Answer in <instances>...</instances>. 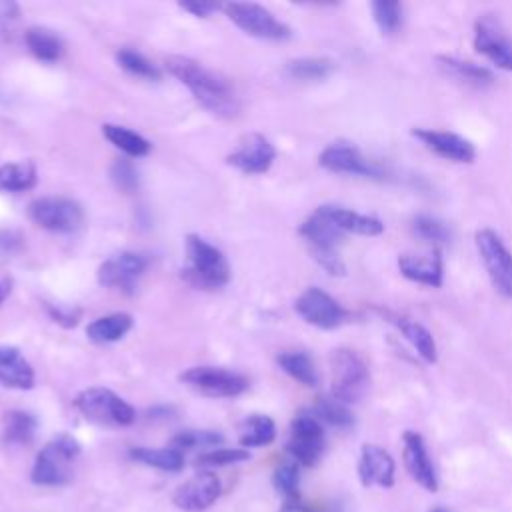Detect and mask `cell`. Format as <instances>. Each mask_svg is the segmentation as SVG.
<instances>
[{
	"instance_id": "19",
	"label": "cell",
	"mask_w": 512,
	"mask_h": 512,
	"mask_svg": "<svg viewBox=\"0 0 512 512\" xmlns=\"http://www.w3.org/2000/svg\"><path fill=\"white\" fill-rule=\"evenodd\" d=\"M474 48L498 68L512 72V38L504 34L492 18H478L474 28Z\"/></svg>"
},
{
	"instance_id": "6",
	"label": "cell",
	"mask_w": 512,
	"mask_h": 512,
	"mask_svg": "<svg viewBox=\"0 0 512 512\" xmlns=\"http://www.w3.org/2000/svg\"><path fill=\"white\" fill-rule=\"evenodd\" d=\"M74 406L86 420L100 426H130L136 420V410L122 396L102 386L82 390L74 398Z\"/></svg>"
},
{
	"instance_id": "15",
	"label": "cell",
	"mask_w": 512,
	"mask_h": 512,
	"mask_svg": "<svg viewBox=\"0 0 512 512\" xmlns=\"http://www.w3.org/2000/svg\"><path fill=\"white\" fill-rule=\"evenodd\" d=\"M276 158L274 144L258 132L246 134L234 152L226 156V162L244 174H264L270 170Z\"/></svg>"
},
{
	"instance_id": "12",
	"label": "cell",
	"mask_w": 512,
	"mask_h": 512,
	"mask_svg": "<svg viewBox=\"0 0 512 512\" xmlns=\"http://www.w3.org/2000/svg\"><path fill=\"white\" fill-rule=\"evenodd\" d=\"M294 310L304 322L320 330H334L340 324H344L348 316L342 304L318 286H310L304 292H300V296L294 302Z\"/></svg>"
},
{
	"instance_id": "34",
	"label": "cell",
	"mask_w": 512,
	"mask_h": 512,
	"mask_svg": "<svg viewBox=\"0 0 512 512\" xmlns=\"http://www.w3.org/2000/svg\"><path fill=\"white\" fill-rule=\"evenodd\" d=\"M38 422L30 412L24 410H12L6 414L4 422V442L24 446L34 440Z\"/></svg>"
},
{
	"instance_id": "46",
	"label": "cell",
	"mask_w": 512,
	"mask_h": 512,
	"mask_svg": "<svg viewBox=\"0 0 512 512\" xmlns=\"http://www.w3.org/2000/svg\"><path fill=\"white\" fill-rule=\"evenodd\" d=\"M10 292H12V278L0 276V306H2L4 300L10 296Z\"/></svg>"
},
{
	"instance_id": "37",
	"label": "cell",
	"mask_w": 512,
	"mask_h": 512,
	"mask_svg": "<svg viewBox=\"0 0 512 512\" xmlns=\"http://www.w3.org/2000/svg\"><path fill=\"white\" fill-rule=\"evenodd\" d=\"M116 62L122 70H126L132 76L146 78V80H158L160 78V70L144 54H140L132 48H120L116 52Z\"/></svg>"
},
{
	"instance_id": "26",
	"label": "cell",
	"mask_w": 512,
	"mask_h": 512,
	"mask_svg": "<svg viewBox=\"0 0 512 512\" xmlns=\"http://www.w3.org/2000/svg\"><path fill=\"white\" fill-rule=\"evenodd\" d=\"M134 324V318L126 312H114L92 320L86 326V336L96 344H110L124 338Z\"/></svg>"
},
{
	"instance_id": "44",
	"label": "cell",
	"mask_w": 512,
	"mask_h": 512,
	"mask_svg": "<svg viewBox=\"0 0 512 512\" xmlns=\"http://www.w3.org/2000/svg\"><path fill=\"white\" fill-rule=\"evenodd\" d=\"M182 10L190 12L196 18H208L212 12L220 10L222 6L218 2H200V0H192V2H180L178 4Z\"/></svg>"
},
{
	"instance_id": "8",
	"label": "cell",
	"mask_w": 512,
	"mask_h": 512,
	"mask_svg": "<svg viewBox=\"0 0 512 512\" xmlns=\"http://www.w3.org/2000/svg\"><path fill=\"white\" fill-rule=\"evenodd\" d=\"M474 242L496 292L512 298V252L500 234L492 228H482L474 234Z\"/></svg>"
},
{
	"instance_id": "30",
	"label": "cell",
	"mask_w": 512,
	"mask_h": 512,
	"mask_svg": "<svg viewBox=\"0 0 512 512\" xmlns=\"http://www.w3.org/2000/svg\"><path fill=\"white\" fill-rule=\"evenodd\" d=\"M278 366L296 382H300L302 386H316L318 384V370L314 366V360L302 352V350H290V352H282L276 358Z\"/></svg>"
},
{
	"instance_id": "13",
	"label": "cell",
	"mask_w": 512,
	"mask_h": 512,
	"mask_svg": "<svg viewBox=\"0 0 512 512\" xmlns=\"http://www.w3.org/2000/svg\"><path fill=\"white\" fill-rule=\"evenodd\" d=\"M318 164L334 174H350L370 180H382L384 172L372 160H368L354 144L350 142H332L328 144L320 156Z\"/></svg>"
},
{
	"instance_id": "47",
	"label": "cell",
	"mask_w": 512,
	"mask_h": 512,
	"mask_svg": "<svg viewBox=\"0 0 512 512\" xmlns=\"http://www.w3.org/2000/svg\"><path fill=\"white\" fill-rule=\"evenodd\" d=\"M428 512H452V510H448V508H444V506H432Z\"/></svg>"
},
{
	"instance_id": "2",
	"label": "cell",
	"mask_w": 512,
	"mask_h": 512,
	"mask_svg": "<svg viewBox=\"0 0 512 512\" xmlns=\"http://www.w3.org/2000/svg\"><path fill=\"white\" fill-rule=\"evenodd\" d=\"M186 262L182 276L198 288L216 290L226 286L230 280V264L222 250L198 234L186 236Z\"/></svg>"
},
{
	"instance_id": "36",
	"label": "cell",
	"mask_w": 512,
	"mask_h": 512,
	"mask_svg": "<svg viewBox=\"0 0 512 512\" xmlns=\"http://www.w3.org/2000/svg\"><path fill=\"white\" fill-rule=\"evenodd\" d=\"M272 484L276 492L286 498V502L300 500V464L292 458L278 464L272 476Z\"/></svg>"
},
{
	"instance_id": "4",
	"label": "cell",
	"mask_w": 512,
	"mask_h": 512,
	"mask_svg": "<svg viewBox=\"0 0 512 512\" xmlns=\"http://www.w3.org/2000/svg\"><path fill=\"white\" fill-rule=\"evenodd\" d=\"M80 456V444L68 434H58L42 446L32 466V482L40 486H64Z\"/></svg>"
},
{
	"instance_id": "3",
	"label": "cell",
	"mask_w": 512,
	"mask_h": 512,
	"mask_svg": "<svg viewBox=\"0 0 512 512\" xmlns=\"http://www.w3.org/2000/svg\"><path fill=\"white\" fill-rule=\"evenodd\" d=\"M300 236L310 244L314 260L330 274V276H344L346 266L340 258L338 244L342 242L344 232L328 218L322 206H318L302 224Z\"/></svg>"
},
{
	"instance_id": "20",
	"label": "cell",
	"mask_w": 512,
	"mask_h": 512,
	"mask_svg": "<svg viewBox=\"0 0 512 512\" xmlns=\"http://www.w3.org/2000/svg\"><path fill=\"white\" fill-rule=\"evenodd\" d=\"M412 136L418 138L428 150H432L434 154L452 160V162H460V164H470L476 158V148L474 144L456 134V132H446V130H432V128H414Z\"/></svg>"
},
{
	"instance_id": "11",
	"label": "cell",
	"mask_w": 512,
	"mask_h": 512,
	"mask_svg": "<svg viewBox=\"0 0 512 512\" xmlns=\"http://www.w3.org/2000/svg\"><path fill=\"white\" fill-rule=\"evenodd\" d=\"M286 450L300 466H316L324 452V426L314 412H298L290 424Z\"/></svg>"
},
{
	"instance_id": "35",
	"label": "cell",
	"mask_w": 512,
	"mask_h": 512,
	"mask_svg": "<svg viewBox=\"0 0 512 512\" xmlns=\"http://www.w3.org/2000/svg\"><path fill=\"white\" fill-rule=\"evenodd\" d=\"M334 62L330 58H296L286 64V74L296 80H324L332 74Z\"/></svg>"
},
{
	"instance_id": "18",
	"label": "cell",
	"mask_w": 512,
	"mask_h": 512,
	"mask_svg": "<svg viewBox=\"0 0 512 512\" xmlns=\"http://www.w3.org/2000/svg\"><path fill=\"white\" fill-rule=\"evenodd\" d=\"M398 270L404 278L422 286L440 288L444 282V260L436 246L426 252H402L398 256Z\"/></svg>"
},
{
	"instance_id": "22",
	"label": "cell",
	"mask_w": 512,
	"mask_h": 512,
	"mask_svg": "<svg viewBox=\"0 0 512 512\" xmlns=\"http://www.w3.org/2000/svg\"><path fill=\"white\" fill-rule=\"evenodd\" d=\"M0 384L14 390H30L36 384L34 368L16 346H0Z\"/></svg>"
},
{
	"instance_id": "31",
	"label": "cell",
	"mask_w": 512,
	"mask_h": 512,
	"mask_svg": "<svg viewBox=\"0 0 512 512\" xmlns=\"http://www.w3.org/2000/svg\"><path fill=\"white\" fill-rule=\"evenodd\" d=\"M276 438V424L266 414H252L240 424L238 442L244 448H258L266 446Z\"/></svg>"
},
{
	"instance_id": "27",
	"label": "cell",
	"mask_w": 512,
	"mask_h": 512,
	"mask_svg": "<svg viewBox=\"0 0 512 512\" xmlns=\"http://www.w3.org/2000/svg\"><path fill=\"white\" fill-rule=\"evenodd\" d=\"M38 182L36 164L30 160L0 164V192H26Z\"/></svg>"
},
{
	"instance_id": "43",
	"label": "cell",
	"mask_w": 512,
	"mask_h": 512,
	"mask_svg": "<svg viewBox=\"0 0 512 512\" xmlns=\"http://www.w3.org/2000/svg\"><path fill=\"white\" fill-rule=\"evenodd\" d=\"M48 308V314L54 322L70 328V326H76V322L80 320V310L78 308H62V306H46Z\"/></svg>"
},
{
	"instance_id": "23",
	"label": "cell",
	"mask_w": 512,
	"mask_h": 512,
	"mask_svg": "<svg viewBox=\"0 0 512 512\" xmlns=\"http://www.w3.org/2000/svg\"><path fill=\"white\" fill-rule=\"evenodd\" d=\"M322 208L328 214V218L338 226V230H342L344 234L350 232V234H360V236H378L384 232V224L376 216L360 214L350 208L334 206V204H324Z\"/></svg>"
},
{
	"instance_id": "17",
	"label": "cell",
	"mask_w": 512,
	"mask_h": 512,
	"mask_svg": "<svg viewBox=\"0 0 512 512\" xmlns=\"http://www.w3.org/2000/svg\"><path fill=\"white\" fill-rule=\"evenodd\" d=\"M220 496V480L210 470H200L184 484H180L172 496L176 508L186 512H200L210 508Z\"/></svg>"
},
{
	"instance_id": "39",
	"label": "cell",
	"mask_w": 512,
	"mask_h": 512,
	"mask_svg": "<svg viewBox=\"0 0 512 512\" xmlns=\"http://www.w3.org/2000/svg\"><path fill=\"white\" fill-rule=\"evenodd\" d=\"M224 440L220 432L214 430H184L178 432L172 440L174 448L182 452V448H206V446H216Z\"/></svg>"
},
{
	"instance_id": "5",
	"label": "cell",
	"mask_w": 512,
	"mask_h": 512,
	"mask_svg": "<svg viewBox=\"0 0 512 512\" xmlns=\"http://www.w3.org/2000/svg\"><path fill=\"white\" fill-rule=\"evenodd\" d=\"M332 390L330 394L344 404L358 402L370 386V370L366 360L352 348H336L330 354Z\"/></svg>"
},
{
	"instance_id": "41",
	"label": "cell",
	"mask_w": 512,
	"mask_h": 512,
	"mask_svg": "<svg viewBox=\"0 0 512 512\" xmlns=\"http://www.w3.org/2000/svg\"><path fill=\"white\" fill-rule=\"evenodd\" d=\"M110 178L116 184V188L126 194H132L138 190V172H136L134 164L126 158H118L112 162Z\"/></svg>"
},
{
	"instance_id": "25",
	"label": "cell",
	"mask_w": 512,
	"mask_h": 512,
	"mask_svg": "<svg viewBox=\"0 0 512 512\" xmlns=\"http://www.w3.org/2000/svg\"><path fill=\"white\" fill-rule=\"evenodd\" d=\"M24 42L30 54L40 62H58L64 54V42L62 38L44 26H30L24 32Z\"/></svg>"
},
{
	"instance_id": "32",
	"label": "cell",
	"mask_w": 512,
	"mask_h": 512,
	"mask_svg": "<svg viewBox=\"0 0 512 512\" xmlns=\"http://www.w3.org/2000/svg\"><path fill=\"white\" fill-rule=\"evenodd\" d=\"M130 456L146 466L166 470V472H178L184 468V456L178 448H132Z\"/></svg>"
},
{
	"instance_id": "42",
	"label": "cell",
	"mask_w": 512,
	"mask_h": 512,
	"mask_svg": "<svg viewBox=\"0 0 512 512\" xmlns=\"http://www.w3.org/2000/svg\"><path fill=\"white\" fill-rule=\"evenodd\" d=\"M412 228H414V232L420 238H424V240H428L432 244H440V242H446L450 238L448 228L440 220H436L432 216H426V214L416 216Z\"/></svg>"
},
{
	"instance_id": "21",
	"label": "cell",
	"mask_w": 512,
	"mask_h": 512,
	"mask_svg": "<svg viewBox=\"0 0 512 512\" xmlns=\"http://www.w3.org/2000/svg\"><path fill=\"white\" fill-rule=\"evenodd\" d=\"M396 476V464L388 450L378 444H364L358 458V478L362 486L392 488Z\"/></svg>"
},
{
	"instance_id": "10",
	"label": "cell",
	"mask_w": 512,
	"mask_h": 512,
	"mask_svg": "<svg viewBox=\"0 0 512 512\" xmlns=\"http://www.w3.org/2000/svg\"><path fill=\"white\" fill-rule=\"evenodd\" d=\"M226 16L248 36L262 40H286L290 28L278 20L268 8L254 2H228L222 6Z\"/></svg>"
},
{
	"instance_id": "40",
	"label": "cell",
	"mask_w": 512,
	"mask_h": 512,
	"mask_svg": "<svg viewBox=\"0 0 512 512\" xmlns=\"http://www.w3.org/2000/svg\"><path fill=\"white\" fill-rule=\"evenodd\" d=\"M250 458V452L244 448H218L212 452H204L196 458V466L214 468V466H228L236 462H244Z\"/></svg>"
},
{
	"instance_id": "45",
	"label": "cell",
	"mask_w": 512,
	"mask_h": 512,
	"mask_svg": "<svg viewBox=\"0 0 512 512\" xmlns=\"http://www.w3.org/2000/svg\"><path fill=\"white\" fill-rule=\"evenodd\" d=\"M280 512H328L324 508H312V506H306L302 504L300 500L296 502H284V506L280 508Z\"/></svg>"
},
{
	"instance_id": "29",
	"label": "cell",
	"mask_w": 512,
	"mask_h": 512,
	"mask_svg": "<svg viewBox=\"0 0 512 512\" xmlns=\"http://www.w3.org/2000/svg\"><path fill=\"white\" fill-rule=\"evenodd\" d=\"M102 134L110 144H114L120 152H124L126 156H132V158L146 156L152 148V144L144 136H140L138 132H134L126 126H120V124H104Z\"/></svg>"
},
{
	"instance_id": "16",
	"label": "cell",
	"mask_w": 512,
	"mask_h": 512,
	"mask_svg": "<svg viewBox=\"0 0 512 512\" xmlns=\"http://www.w3.org/2000/svg\"><path fill=\"white\" fill-rule=\"evenodd\" d=\"M402 460H404L406 472L410 474V478L416 484H420L428 492L438 490L436 468L432 464V458L428 454L426 442H424L420 432L406 430L402 434Z\"/></svg>"
},
{
	"instance_id": "7",
	"label": "cell",
	"mask_w": 512,
	"mask_h": 512,
	"mask_svg": "<svg viewBox=\"0 0 512 512\" xmlns=\"http://www.w3.org/2000/svg\"><path fill=\"white\" fill-rule=\"evenodd\" d=\"M28 218L48 232L72 234L82 228L84 210L66 196H40L28 204Z\"/></svg>"
},
{
	"instance_id": "14",
	"label": "cell",
	"mask_w": 512,
	"mask_h": 512,
	"mask_svg": "<svg viewBox=\"0 0 512 512\" xmlns=\"http://www.w3.org/2000/svg\"><path fill=\"white\" fill-rule=\"evenodd\" d=\"M146 268H148V258L144 254L124 250L106 258L98 266L96 280L104 288L132 292L136 286V280L144 274Z\"/></svg>"
},
{
	"instance_id": "9",
	"label": "cell",
	"mask_w": 512,
	"mask_h": 512,
	"mask_svg": "<svg viewBox=\"0 0 512 512\" xmlns=\"http://www.w3.org/2000/svg\"><path fill=\"white\" fill-rule=\"evenodd\" d=\"M180 382L208 398H234L248 388L244 374L220 366H192L180 374Z\"/></svg>"
},
{
	"instance_id": "28",
	"label": "cell",
	"mask_w": 512,
	"mask_h": 512,
	"mask_svg": "<svg viewBox=\"0 0 512 512\" xmlns=\"http://www.w3.org/2000/svg\"><path fill=\"white\" fill-rule=\"evenodd\" d=\"M436 60H438V66L446 74H450L456 80H462L466 84L486 86V84H492V80H494L492 70H488L486 66H480V64L468 62V60H460L454 56H438Z\"/></svg>"
},
{
	"instance_id": "1",
	"label": "cell",
	"mask_w": 512,
	"mask_h": 512,
	"mask_svg": "<svg viewBox=\"0 0 512 512\" xmlns=\"http://www.w3.org/2000/svg\"><path fill=\"white\" fill-rule=\"evenodd\" d=\"M166 70L184 84L196 102L218 118H234L240 110L238 96L224 76L190 56H166Z\"/></svg>"
},
{
	"instance_id": "38",
	"label": "cell",
	"mask_w": 512,
	"mask_h": 512,
	"mask_svg": "<svg viewBox=\"0 0 512 512\" xmlns=\"http://www.w3.org/2000/svg\"><path fill=\"white\" fill-rule=\"evenodd\" d=\"M372 18L382 34H394L402 26V4L392 0H376L370 4Z\"/></svg>"
},
{
	"instance_id": "24",
	"label": "cell",
	"mask_w": 512,
	"mask_h": 512,
	"mask_svg": "<svg viewBox=\"0 0 512 512\" xmlns=\"http://www.w3.org/2000/svg\"><path fill=\"white\" fill-rule=\"evenodd\" d=\"M390 318H392L390 322L400 330V334L410 342V346L418 352V356L424 362L434 364L438 360L436 340H434L432 332L426 326H422L416 320H410V318H404V316H396V314H392Z\"/></svg>"
},
{
	"instance_id": "33",
	"label": "cell",
	"mask_w": 512,
	"mask_h": 512,
	"mask_svg": "<svg viewBox=\"0 0 512 512\" xmlns=\"http://www.w3.org/2000/svg\"><path fill=\"white\" fill-rule=\"evenodd\" d=\"M312 412L322 424H328L334 428H352L354 426V414L348 408V404L334 398L332 394L320 396L316 400V406Z\"/></svg>"
}]
</instances>
